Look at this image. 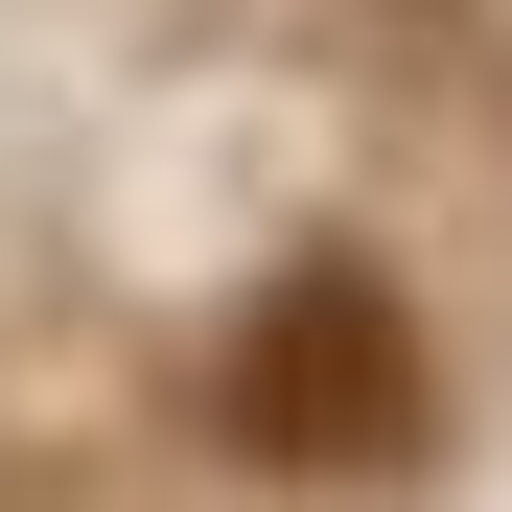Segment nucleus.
Listing matches in <instances>:
<instances>
[{"mask_svg": "<svg viewBox=\"0 0 512 512\" xmlns=\"http://www.w3.org/2000/svg\"><path fill=\"white\" fill-rule=\"evenodd\" d=\"M210 419H233L256 466L350 489V466H396V443H419V326L350 280V256H303V280H256V303H233V350H210Z\"/></svg>", "mask_w": 512, "mask_h": 512, "instance_id": "1", "label": "nucleus"}]
</instances>
